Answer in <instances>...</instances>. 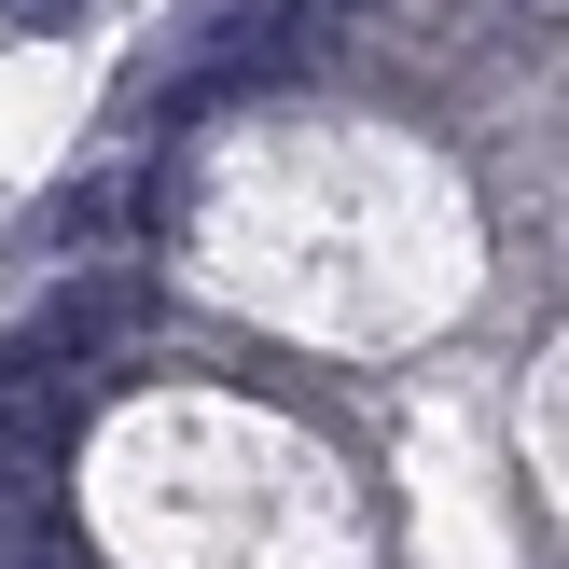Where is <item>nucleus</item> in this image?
<instances>
[{
	"label": "nucleus",
	"instance_id": "obj_1",
	"mask_svg": "<svg viewBox=\"0 0 569 569\" xmlns=\"http://www.w3.org/2000/svg\"><path fill=\"white\" fill-rule=\"evenodd\" d=\"M0 14H70V0H0Z\"/></svg>",
	"mask_w": 569,
	"mask_h": 569
}]
</instances>
